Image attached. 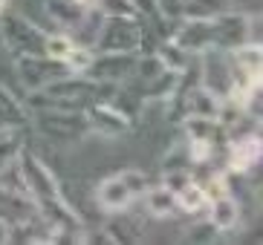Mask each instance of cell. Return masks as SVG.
<instances>
[{
    "label": "cell",
    "mask_w": 263,
    "mask_h": 245,
    "mask_svg": "<svg viewBox=\"0 0 263 245\" xmlns=\"http://www.w3.org/2000/svg\"><path fill=\"white\" fill-rule=\"evenodd\" d=\"M177 205H179V214H202L205 205H209V193L202 191V185L197 179L179 188L177 191Z\"/></svg>",
    "instance_id": "cell-18"
},
{
    "label": "cell",
    "mask_w": 263,
    "mask_h": 245,
    "mask_svg": "<svg viewBox=\"0 0 263 245\" xmlns=\"http://www.w3.org/2000/svg\"><path fill=\"white\" fill-rule=\"evenodd\" d=\"M47 35L49 32L35 23L32 17H24L21 12H3L0 15V40L12 58L21 55H44L47 52Z\"/></svg>",
    "instance_id": "cell-3"
},
{
    "label": "cell",
    "mask_w": 263,
    "mask_h": 245,
    "mask_svg": "<svg viewBox=\"0 0 263 245\" xmlns=\"http://www.w3.org/2000/svg\"><path fill=\"white\" fill-rule=\"evenodd\" d=\"M24 130L26 127H3L0 130V170L17 159L21 147H24Z\"/></svg>",
    "instance_id": "cell-19"
},
{
    "label": "cell",
    "mask_w": 263,
    "mask_h": 245,
    "mask_svg": "<svg viewBox=\"0 0 263 245\" xmlns=\"http://www.w3.org/2000/svg\"><path fill=\"white\" fill-rule=\"evenodd\" d=\"M87 115V127H90V136H99V138H122L133 130V121L122 110H116L110 101H101L96 98L93 104L84 107Z\"/></svg>",
    "instance_id": "cell-10"
},
{
    "label": "cell",
    "mask_w": 263,
    "mask_h": 245,
    "mask_svg": "<svg viewBox=\"0 0 263 245\" xmlns=\"http://www.w3.org/2000/svg\"><path fill=\"white\" fill-rule=\"evenodd\" d=\"M209 23H211V49L232 52V49L252 40V15L249 12L229 9L223 15L209 17Z\"/></svg>",
    "instance_id": "cell-7"
},
{
    "label": "cell",
    "mask_w": 263,
    "mask_h": 245,
    "mask_svg": "<svg viewBox=\"0 0 263 245\" xmlns=\"http://www.w3.org/2000/svg\"><path fill=\"white\" fill-rule=\"evenodd\" d=\"M29 127H35L41 136L55 141V145H78L90 136L84 110H58V107L29 110Z\"/></svg>",
    "instance_id": "cell-2"
},
{
    "label": "cell",
    "mask_w": 263,
    "mask_h": 245,
    "mask_svg": "<svg viewBox=\"0 0 263 245\" xmlns=\"http://www.w3.org/2000/svg\"><path fill=\"white\" fill-rule=\"evenodd\" d=\"M3 234H6V225L0 222V242H3Z\"/></svg>",
    "instance_id": "cell-29"
},
{
    "label": "cell",
    "mask_w": 263,
    "mask_h": 245,
    "mask_svg": "<svg viewBox=\"0 0 263 245\" xmlns=\"http://www.w3.org/2000/svg\"><path fill=\"white\" fill-rule=\"evenodd\" d=\"M156 6H159V15L162 17H182L185 0H156Z\"/></svg>",
    "instance_id": "cell-27"
},
{
    "label": "cell",
    "mask_w": 263,
    "mask_h": 245,
    "mask_svg": "<svg viewBox=\"0 0 263 245\" xmlns=\"http://www.w3.org/2000/svg\"><path fill=\"white\" fill-rule=\"evenodd\" d=\"M116 216L119 219H113L107 225V234L113 237V242H136V239H142L139 219H124V211H116Z\"/></svg>",
    "instance_id": "cell-21"
},
{
    "label": "cell",
    "mask_w": 263,
    "mask_h": 245,
    "mask_svg": "<svg viewBox=\"0 0 263 245\" xmlns=\"http://www.w3.org/2000/svg\"><path fill=\"white\" fill-rule=\"evenodd\" d=\"M90 61H93V49H90V46H84V44H76L70 49V55L64 58V64L70 67V72H78V75H84V72H87Z\"/></svg>",
    "instance_id": "cell-24"
},
{
    "label": "cell",
    "mask_w": 263,
    "mask_h": 245,
    "mask_svg": "<svg viewBox=\"0 0 263 245\" xmlns=\"http://www.w3.org/2000/svg\"><path fill=\"white\" fill-rule=\"evenodd\" d=\"M44 15L49 23L58 26V32H67L70 38H76L78 44L90 46V26L96 9L90 3H78V0H44Z\"/></svg>",
    "instance_id": "cell-5"
},
{
    "label": "cell",
    "mask_w": 263,
    "mask_h": 245,
    "mask_svg": "<svg viewBox=\"0 0 263 245\" xmlns=\"http://www.w3.org/2000/svg\"><path fill=\"white\" fill-rule=\"evenodd\" d=\"M96 205L104 211V214H116V211H124V208H130L133 199H136V193L133 188L127 185V179L122 173L116 176H107L104 182L96 185Z\"/></svg>",
    "instance_id": "cell-12"
},
{
    "label": "cell",
    "mask_w": 263,
    "mask_h": 245,
    "mask_svg": "<svg viewBox=\"0 0 263 245\" xmlns=\"http://www.w3.org/2000/svg\"><path fill=\"white\" fill-rule=\"evenodd\" d=\"M220 237H223V234L211 225V219H200V222H194L191 228H185V234H182V239L191 242V245H211Z\"/></svg>",
    "instance_id": "cell-22"
},
{
    "label": "cell",
    "mask_w": 263,
    "mask_h": 245,
    "mask_svg": "<svg viewBox=\"0 0 263 245\" xmlns=\"http://www.w3.org/2000/svg\"><path fill=\"white\" fill-rule=\"evenodd\" d=\"M15 69L24 92H38L58 78L70 75V67L49 55H21V58H15Z\"/></svg>",
    "instance_id": "cell-6"
},
{
    "label": "cell",
    "mask_w": 263,
    "mask_h": 245,
    "mask_svg": "<svg viewBox=\"0 0 263 245\" xmlns=\"http://www.w3.org/2000/svg\"><path fill=\"white\" fill-rule=\"evenodd\" d=\"M3 127H29V110L9 87L0 84V130Z\"/></svg>",
    "instance_id": "cell-16"
},
{
    "label": "cell",
    "mask_w": 263,
    "mask_h": 245,
    "mask_svg": "<svg viewBox=\"0 0 263 245\" xmlns=\"http://www.w3.org/2000/svg\"><path fill=\"white\" fill-rule=\"evenodd\" d=\"M139 52H93V61L84 75L96 84H122L136 72Z\"/></svg>",
    "instance_id": "cell-9"
},
{
    "label": "cell",
    "mask_w": 263,
    "mask_h": 245,
    "mask_svg": "<svg viewBox=\"0 0 263 245\" xmlns=\"http://www.w3.org/2000/svg\"><path fill=\"white\" fill-rule=\"evenodd\" d=\"M171 40L182 46L185 52L200 55L205 49H211V23L205 17H179Z\"/></svg>",
    "instance_id": "cell-11"
},
{
    "label": "cell",
    "mask_w": 263,
    "mask_h": 245,
    "mask_svg": "<svg viewBox=\"0 0 263 245\" xmlns=\"http://www.w3.org/2000/svg\"><path fill=\"white\" fill-rule=\"evenodd\" d=\"M90 6L99 15H136L130 0H90Z\"/></svg>",
    "instance_id": "cell-25"
},
{
    "label": "cell",
    "mask_w": 263,
    "mask_h": 245,
    "mask_svg": "<svg viewBox=\"0 0 263 245\" xmlns=\"http://www.w3.org/2000/svg\"><path fill=\"white\" fill-rule=\"evenodd\" d=\"M156 32L139 15H101L93 35V52H154Z\"/></svg>",
    "instance_id": "cell-1"
},
{
    "label": "cell",
    "mask_w": 263,
    "mask_h": 245,
    "mask_svg": "<svg viewBox=\"0 0 263 245\" xmlns=\"http://www.w3.org/2000/svg\"><path fill=\"white\" fill-rule=\"evenodd\" d=\"M205 214H209L205 219H211V225H214L220 234H229V231H234L240 222V202L234 199V193H220V196L209 199Z\"/></svg>",
    "instance_id": "cell-13"
},
{
    "label": "cell",
    "mask_w": 263,
    "mask_h": 245,
    "mask_svg": "<svg viewBox=\"0 0 263 245\" xmlns=\"http://www.w3.org/2000/svg\"><path fill=\"white\" fill-rule=\"evenodd\" d=\"M197 58H200V67H197L200 87L214 92L217 98L240 101V87H237V72H234L232 52H226V49H205Z\"/></svg>",
    "instance_id": "cell-4"
},
{
    "label": "cell",
    "mask_w": 263,
    "mask_h": 245,
    "mask_svg": "<svg viewBox=\"0 0 263 245\" xmlns=\"http://www.w3.org/2000/svg\"><path fill=\"white\" fill-rule=\"evenodd\" d=\"M182 130H185V138H200V141H209V145L223 147L226 138H229V130L217 118H200V115H185L182 118Z\"/></svg>",
    "instance_id": "cell-14"
},
{
    "label": "cell",
    "mask_w": 263,
    "mask_h": 245,
    "mask_svg": "<svg viewBox=\"0 0 263 245\" xmlns=\"http://www.w3.org/2000/svg\"><path fill=\"white\" fill-rule=\"evenodd\" d=\"M145 211L156 219H171V216L179 214V205H177V193L165 188V185H156V188H145Z\"/></svg>",
    "instance_id": "cell-15"
},
{
    "label": "cell",
    "mask_w": 263,
    "mask_h": 245,
    "mask_svg": "<svg viewBox=\"0 0 263 245\" xmlns=\"http://www.w3.org/2000/svg\"><path fill=\"white\" fill-rule=\"evenodd\" d=\"M130 6H133V12L142 17V21H147V23H156L159 21V6H156V0H130Z\"/></svg>",
    "instance_id": "cell-26"
},
{
    "label": "cell",
    "mask_w": 263,
    "mask_h": 245,
    "mask_svg": "<svg viewBox=\"0 0 263 245\" xmlns=\"http://www.w3.org/2000/svg\"><path fill=\"white\" fill-rule=\"evenodd\" d=\"M154 55L159 58V61H162V67H165V69H171V72H177V75H182V72H185V69L191 67V58H197V55L185 52L182 46H177L171 38L156 40Z\"/></svg>",
    "instance_id": "cell-17"
},
{
    "label": "cell",
    "mask_w": 263,
    "mask_h": 245,
    "mask_svg": "<svg viewBox=\"0 0 263 245\" xmlns=\"http://www.w3.org/2000/svg\"><path fill=\"white\" fill-rule=\"evenodd\" d=\"M263 156V138L260 130H252L246 136H232L223 145V170H229L232 176H243L249 170H255L260 165Z\"/></svg>",
    "instance_id": "cell-8"
},
{
    "label": "cell",
    "mask_w": 263,
    "mask_h": 245,
    "mask_svg": "<svg viewBox=\"0 0 263 245\" xmlns=\"http://www.w3.org/2000/svg\"><path fill=\"white\" fill-rule=\"evenodd\" d=\"M76 44H78V40L70 38L67 32H49V35H47V52H44V55H49V58H55V61H64Z\"/></svg>",
    "instance_id": "cell-23"
},
{
    "label": "cell",
    "mask_w": 263,
    "mask_h": 245,
    "mask_svg": "<svg viewBox=\"0 0 263 245\" xmlns=\"http://www.w3.org/2000/svg\"><path fill=\"white\" fill-rule=\"evenodd\" d=\"M6 9H9V0H0V15H3Z\"/></svg>",
    "instance_id": "cell-28"
},
{
    "label": "cell",
    "mask_w": 263,
    "mask_h": 245,
    "mask_svg": "<svg viewBox=\"0 0 263 245\" xmlns=\"http://www.w3.org/2000/svg\"><path fill=\"white\" fill-rule=\"evenodd\" d=\"M232 9V0H185L182 17H217Z\"/></svg>",
    "instance_id": "cell-20"
}]
</instances>
